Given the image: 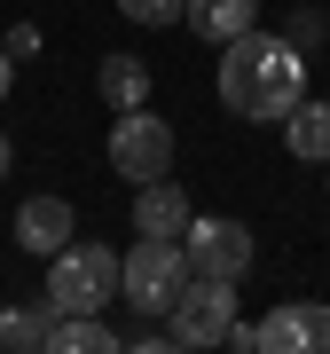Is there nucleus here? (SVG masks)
<instances>
[{"instance_id": "1a4fd4ad", "label": "nucleus", "mask_w": 330, "mask_h": 354, "mask_svg": "<svg viewBox=\"0 0 330 354\" xmlns=\"http://www.w3.org/2000/svg\"><path fill=\"white\" fill-rule=\"evenodd\" d=\"M189 189H181L173 174H157V181H142L134 189V236H181V228H189Z\"/></svg>"}, {"instance_id": "39448f33", "label": "nucleus", "mask_w": 330, "mask_h": 354, "mask_svg": "<svg viewBox=\"0 0 330 354\" xmlns=\"http://www.w3.org/2000/svg\"><path fill=\"white\" fill-rule=\"evenodd\" d=\"M102 150H110V174H126L134 189L157 181V174H173V127H165L150 102H142V111H118V127H110Z\"/></svg>"}, {"instance_id": "f03ea898", "label": "nucleus", "mask_w": 330, "mask_h": 354, "mask_svg": "<svg viewBox=\"0 0 330 354\" xmlns=\"http://www.w3.org/2000/svg\"><path fill=\"white\" fill-rule=\"evenodd\" d=\"M118 299V252L110 244H64L48 260V315H102Z\"/></svg>"}, {"instance_id": "6e6552de", "label": "nucleus", "mask_w": 330, "mask_h": 354, "mask_svg": "<svg viewBox=\"0 0 330 354\" xmlns=\"http://www.w3.org/2000/svg\"><path fill=\"white\" fill-rule=\"evenodd\" d=\"M71 236H79V213H71L64 197H24V213H16V244H24L32 260H55Z\"/></svg>"}, {"instance_id": "2eb2a0df", "label": "nucleus", "mask_w": 330, "mask_h": 354, "mask_svg": "<svg viewBox=\"0 0 330 354\" xmlns=\"http://www.w3.org/2000/svg\"><path fill=\"white\" fill-rule=\"evenodd\" d=\"M118 16H126V24L165 32V24H181V0H118Z\"/></svg>"}, {"instance_id": "4468645a", "label": "nucleus", "mask_w": 330, "mask_h": 354, "mask_svg": "<svg viewBox=\"0 0 330 354\" xmlns=\"http://www.w3.org/2000/svg\"><path fill=\"white\" fill-rule=\"evenodd\" d=\"M48 307H8L0 315V354H48Z\"/></svg>"}, {"instance_id": "0eeeda50", "label": "nucleus", "mask_w": 330, "mask_h": 354, "mask_svg": "<svg viewBox=\"0 0 330 354\" xmlns=\"http://www.w3.org/2000/svg\"><path fill=\"white\" fill-rule=\"evenodd\" d=\"M260 354H330V299H283L260 315Z\"/></svg>"}, {"instance_id": "20e7f679", "label": "nucleus", "mask_w": 330, "mask_h": 354, "mask_svg": "<svg viewBox=\"0 0 330 354\" xmlns=\"http://www.w3.org/2000/svg\"><path fill=\"white\" fill-rule=\"evenodd\" d=\"M229 323H236V283L229 276H189L181 299L165 307V346H173V354L229 346Z\"/></svg>"}, {"instance_id": "ddd939ff", "label": "nucleus", "mask_w": 330, "mask_h": 354, "mask_svg": "<svg viewBox=\"0 0 330 354\" xmlns=\"http://www.w3.org/2000/svg\"><path fill=\"white\" fill-rule=\"evenodd\" d=\"M110 346H126L102 315H55L48 323V354H110Z\"/></svg>"}, {"instance_id": "9d476101", "label": "nucleus", "mask_w": 330, "mask_h": 354, "mask_svg": "<svg viewBox=\"0 0 330 354\" xmlns=\"http://www.w3.org/2000/svg\"><path fill=\"white\" fill-rule=\"evenodd\" d=\"M181 24L197 39H213V48H229L236 32L260 24V0H181Z\"/></svg>"}, {"instance_id": "f8f14e48", "label": "nucleus", "mask_w": 330, "mask_h": 354, "mask_svg": "<svg viewBox=\"0 0 330 354\" xmlns=\"http://www.w3.org/2000/svg\"><path fill=\"white\" fill-rule=\"evenodd\" d=\"M95 87H102L110 111H142V102H150V64H142V55H102Z\"/></svg>"}, {"instance_id": "dca6fc26", "label": "nucleus", "mask_w": 330, "mask_h": 354, "mask_svg": "<svg viewBox=\"0 0 330 354\" xmlns=\"http://www.w3.org/2000/svg\"><path fill=\"white\" fill-rule=\"evenodd\" d=\"M0 48H8L16 64H39V48H48V39H39V24H8V39H0Z\"/></svg>"}, {"instance_id": "7ed1b4c3", "label": "nucleus", "mask_w": 330, "mask_h": 354, "mask_svg": "<svg viewBox=\"0 0 330 354\" xmlns=\"http://www.w3.org/2000/svg\"><path fill=\"white\" fill-rule=\"evenodd\" d=\"M181 283H189V252H181V236H134L126 260H118V299L142 307L150 323H165V307L181 299Z\"/></svg>"}, {"instance_id": "f3484780", "label": "nucleus", "mask_w": 330, "mask_h": 354, "mask_svg": "<svg viewBox=\"0 0 330 354\" xmlns=\"http://www.w3.org/2000/svg\"><path fill=\"white\" fill-rule=\"evenodd\" d=\"M8 79H16V55H8V48H0V95H8Z\"/></svg>"}, {"instance_id": "423d86ee", "label": "nucleus", "mask_w": 330, "mask_h": 354, "mask_svg": "<svg viewBox=\"0 0 330 354\" xmlns=\"http://www.w3.org/2000/svg\"><path fill=\"white\" fill-rule=\"evenodd\" d=\"M181 252H189V276H229V283H244V276H252V228H244V221H204V213H189Z\"/></svg>"}, {"instance_id": "a211bd4d", "label": "nucleus", "mask_w": 330, "mask_h": 354, "mask_svg": "<svg viewBox=\"0 0 330 354\" xmlns=\"http://www.w3.org/2000/svg\"><path fill=\"white\" fill-rule=\"evenodd\" d=\"M8 158H16V150H8V134H0V174H8Z\"/></svg>"}, {"instance_id": "9b49d317", "label": "nucleus", "mask_w": 330, "mask_h": 354, "mask_svg": "<svg viewBox=\"0 0 330 354\" xmlns=\"http://www.w3.org/2000/svg\"><path fill=\"white\" fill-rule=\"evenodd\" d=\"M283 142H291V158L299 165H330V102L322 95H307L291 118H283Z\"/></svg>"}, {"instance_id": "f257e3e1", "label": "nucleus", "mask_w": 330, "mask_h": 354, "mask_svg": "<svg viewBox=\"0 0 330 354\" xmlns=\"http://www.w3.org/2000/svg\"><path fill=\"white\" fill-rule=\"evenodd\" d=\"M220 102H229L236 118H252V127H283V118L307 102V55L291 39L275 32H236L229 48H220Z\"/></svg>"}]
</instances>
